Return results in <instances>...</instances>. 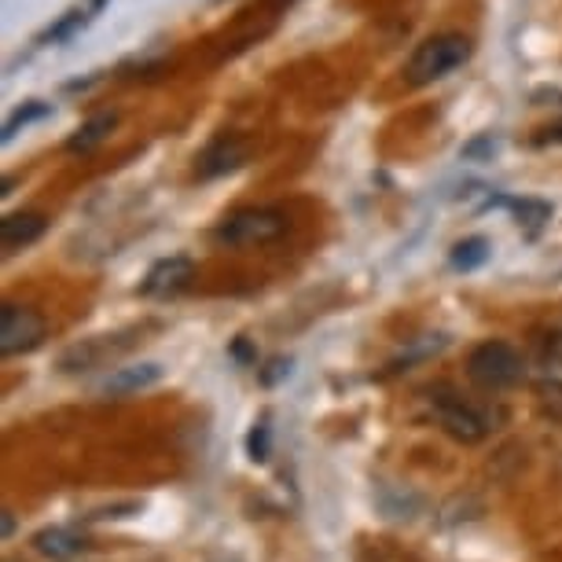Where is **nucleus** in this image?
Returning a JSON list of instances; mask_svg holds the SVG:
<instances>
[{
    "instance_id": "nucleus-17",
    "label": "nucleus",
    "mask_w": 562,
    "mask_h": 562,
    "mask_svg": "<svg viewBox=\"0 0 562 562\" xmlns=\"http://www.w3.org/2000/svg\"><path fill=\"white\" fill-rule=\"evenodd\" d=\"M247 452H250L254 463H265L272 456V427H269V419L254 423V430H250V438H247Z\"/></svg>"
},
{
    "instance_id": "nucleus-11",
    "label": "nucleus",
    "mask_w": 562,
    "mask_h": 562,
    "mask_svg": "<svg viewBox=\"0 0 562 562\" xmlns=\"http://www.w3.org/2000/svg\"><path fill=\"white\" fill-rule=\"evenodd\" d=\"M108 4V0H85V4L70 8V12H63L56 23H52L45 34H37V45H67V41L78 34V30H85L92 23V19L100 15V8Z\"/></svg>"
},
{
    "instance_id": "nucleus-2",
    "label": "nucleus",
    "mask_w": 562,
    "mask_h": 562,
    "mask_svg": "<svg viewBox=\"0 0 562 562\" xmlns=\"http://www.w3.org/2000/svg\"><path fill=\"white\" fill-rule=\"evenodd\" d=\"M467 375H471L474 386L482 390H512L515 383H522L526 364L522 353L512 342H501V338H490V342L474 346L471 357H467Z\"/></svg>"
},
{
    "instance_id": "nucleus-4",
    "label": "nucleus",
    "mask_w": 562,
    "mask_h": 562,
    "mask_svg": "<svg viewBox=\"0 0 562 562\" xmlns=\"http://www.w3.org/2000/svg\"><path fill=\"white\" fill-rule=\"evenodd\" d=\"M48 335V324L45 316L30 305H15L8 302L0 310V353L4 357H23V353H34V349L45 342Z\"/></svg>"
},
{
    "instance_id": "nucleus-15",
    "label": "nucleus",
    "mask_w": 562,
    "mask_h": 562,
    "mask_svg": "<svg viewBox=\"0 0 562 562\" xmlns=\"http://www.w3.org/2000/svg\"><path fill=\"white\" fill-rule=\"evenodd\" d=\"M504 206H512L518 225L529 228V232H540L551 221V206L544 203V199H504Z\"/></svg>"
},
{
    "instance_id": "nucleus-12",
    "label": "nucleus",
    "mask_w": 562,
    "mask_h": 562,
    "mask_svg": "<svg viewBox=\"0 0 562 562\" xmlns=\"http://www.w3.org/2000/svg\"><path fill=\"white\" fill-rule=\"evenodd\" d=\"M34 548H37L45 559L67 562V559H78L89 544H85V537H81V533H74L70 526H48V529H41V533L34 537Z\"/></svg>"
},
{
    "instance_id": "nucleus-18",
    "label": "nucleus",
    "mask_w": 562,
    "mask_h": 562,
    "mask_svg": "<svg viewBox=\"0 0 562 562\" xmlns=\"http://www.w3.org/2000/svg\"><path fill=\"white\" fill-rule=\"evenodd\" d=\"M460 155L467 158V162H490V158L496 155V140H493L490 133H485V136H474L471 144H463V151H460Z\"/></svg>"
},
{
    "instance_id": "nucleus-16",
    "label": "nucleus",
    "mask_w": 562,
    "mask_h": 562,
    "mask_svg": "<svg viewBox=\"0 0 562 562\" xmlns=\"http://www.w3.org/2000/svg\"><path fill=\"white\" fill-rule=\"evenodd\" d=\"M52 114V103H45V100H30V103H23V108H19L12 119L4 122V144H12L19 133L23 130H30V125L34 122H41V119H48Z\"/></svg>"
},
{
    "instance_id": "nucleus-7",
    "label": "nucleus",
    "mask_w": 562,
    "mask_h": 562,
    "mask_svg": "<svg viewBox=\"0 0 562 562\" xmlns=\"http://www.w3.org/2000/svg\"><path fill=\"white\" fill-rule=\"evenodd\" d=\"M111 338L114 335H103V338H92V342L70 346L67 353L59 357V371H67V375H74V371H92L133 346V338H125V342H111Z\"/></svg>"
},
{
    "instance_id": "nucleus-3",
    "label": "nucleus",
    "mask_w": 562,
    "mask_h": 562,
    "mask_svg": "<svg viewBox=\"0 0 562 562\" xmlns=\"http://www.w3.org/2000/svg\"><path fill=\"white\" fill-rule=\"evenodd\" d=\"M288 232V217L272 206H247L236 210L232 217H225L214 232V239L221 247L232 250H247V247H265V243L280 239Z\"/></svg>"
},
{
    "instance_id": "nucleus-8",
    "label": "nucleus",
    "mask_w": 562,
    "mask_h": 562,
    "mask_svg": "<svg viewBox=\"0 0 562 562\" xmlns=\"http://www.w3.org/2000/svg\"><path fill=\"white\" fill-rule=\"evenodd\" d=\"M243 162H247V144H243L239 136H217V140L199 155L195 173L203 180H214V177L232 173V169H239Z\"/></svg>"
},
{
    "instance_id": "nucleus-10",
    "label": "nucleus",
    "mask_w": 562,
    "mask_h": 562,
    "mask_svg": "<svg viewBox=\"0 0 562 562\" xmlns=\"http://www.w3.org/2000/svg\"><path fill=\"white\" fill-rule=\"evenodd\" d=\"M45 232H48L45 214H34V210H26V214H8L4 225H0V247H4V254H19V250L34 247Z\"/></svg>"
},
{
    "instance_id": "nucleus-19",
    "label": "nucleus",
    "mask_w": 562,
    "mask_h": 562,
    "mask_svg": "<svg viewBox=\"0 0 562 562\" xmlns=\"http://www.w3.org/2000/svg\"><path fill=\"white\" fill-rule=\"evenodd\" d=\"M291 375V360H283V357H276L269 371H261V383L265 386H272V383H280V379H288Z\"/></svg>"
},
{
    "instance_id": "nucleus-6",
    "label": "nucleus",
    "mask_w": 562,
    "mask_h": 562,
    "mask_svg": "<svg viewBox=\"0 0 562 562\" xmlns=\"http://www.w3.org/2000/svg\"><path fill=\"white\" fill-rule=\"evenodd\" d=\"M438 423H441V430L460 445H479L485 434H490V419H485V412L467 405V401H441Z\"/></svg>"
},
{
    "instance_id": "nucleus-1",
    "label": "nucleus",
    "mask_w": 562,
    "mask_h": 562,
    "mask_svg": "<svg viewBox=\"0 0 562 562\" xmlns=\"http://www.w3.org/2000/svg\"><path fill=\"white\" fill-rule=\"evenodd\" d=\"M474 56V41L467 34H434L427 37L423 45L412 52L408 59V85H416V89H427V85L449 78L463 67L467 59Z\"/></svg>"
},
{
    "instance_id": "nucleus-21",
    "label": "nucleus",
    "mask_w": 562,
    "mask_h": 562,
    "mask_svg": "<svg viewBox=\"0 0 562 562\" xmlns=\"http://www.w3.org/2000/svg\"><path fill=\"white\" fill-rule=\"evenodd\" d=\"M12 533H15V515L4 512V540H12Z\"/></svg>"
},
{
    "instance_id": "nucleus-9",
    "label": "nucleus",
    "mask_w": 562,
    "mask_h": 562,
    "mask_svg": "<svg viewBox=\"0 0 562 562\" xmlns=\"http://www.w3.org/2000/svg\"><path fill=\"white\" fill-rule=\"evenodd\" d=\"M166 368L158 360H140V364H130V368H114L103 383V394L108 397H130V394H140V390H151L155 383H162Z\"/></svg>"
},
{
    "instance_id": "nucleus-20",
    "label": "nucleus",
    "mask_w": 562,
    "mask_h": 562,
    "mask_svg": "<svg viewBox=\"0 0 562 562\" xmlns=\"http://www.w3.org/2000/svg\"><path fill=\"white\" fill-rule=\"evenodd\" d=\"M232 357H236L239 364H254V360H258V353L250 349L247 338H236V342H232Z\"/></svg>"
},
{
    "instance_id": "nucleus-13",
    "label": "nucleus",
    "mask_w": 562,
    "mask_h": 562,
    "mask_svg": "<svg viewBox=\"0 0 562 562\" xmlns=\"http://www.w3.org/2000/svg\"><path fill=\"white\" fill-rule=\"evenodd\" d=\"M114 125H119V114L114 111H103V114H92L89 122L78 125V133L67 140V151L70 155H92L97 147L108 140V136L114 133Z\"/></svg>"
},
{
    "instance_id": "nucleus-5",
    "label": "nucleus",
    "mask_w": 562,
    "mask_h": 562,
    "mask_svg": "<svg viewBox=\"0 0 562 562\" xmlns=\"http://www.w3.org/2000/svg\"><path fill=\"white\" fill-rule=\"evenodd\" d=\"M192 280H195V261L184 258V254H173V258H162L147 269L140 294L144 299H169V294L184 291Z\"/></svg>"
},
{
    "instance_id": "nucleus-22",
    "label": "nucleus",
    "mask_w": 562,
    "mask_h": 562,
    "mask_svg": "<svg viewBox=\"0 0 562 562\" xmlns=\"http://www.w3.org/2000/svg\"><path fill=\"white\" fill-rule=\"evenodd\" d=\"M555 140H562V125H559V130H555Z\"/></svg>"
},
{
    "instance_id": "nucleus-14",
    "label": "nucleus",
    "mask_w": 562,
    "mask_h": 562,
    "mask_svg": "<svg viewBox=\"0 0 562 562\" xmlns=\"http://www.w3.org/2000/svg\"><path fill=\"white\" fill-rule=\"evenodd\" d=\"M490 254H493L490 239H485V236H467V239H460L452 247L449 261H452L456 272H474V269H482V265L490 261Z\"/></svg>"
}]
</instances>
